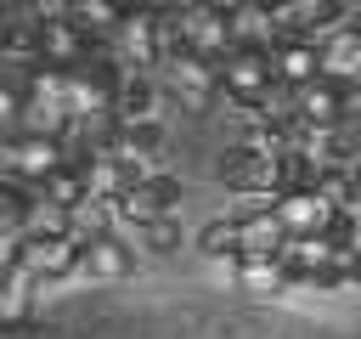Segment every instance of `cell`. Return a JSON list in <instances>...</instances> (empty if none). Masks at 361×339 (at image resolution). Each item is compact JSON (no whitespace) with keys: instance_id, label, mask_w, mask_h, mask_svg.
<instances>
[{"instance_id":"6da1fadb","label":"cell","mask_w":361,"mask_h":339,"mask_svg":"<svg viewBox=\"0 0 361 339\" xmlns=\"http://www.w3.org/2000/svg\"><path fill=\"white\" fill-rule=\"evenodd\" d=\"M169 34H175V51L203 56V62H220L231 51L226 45V6H214V0H192V6L169 11Z\"/></svg>"},{"instance_id":"7a4b0ae2","label":"cell","mask_w":361,"mask_h":339,"mask_svg":"<svg viewBox=\"0 0 361 339\" xmlns=\"http://www.w3.org/2000/svg\"><path fill=\"white\" fill-rule=\"evenodd\" d=\"M107 209H113V226H118V220H124V226H141V220L175 215V209H180V175H169V170H147V175L130 181Z\"/></svg>"},{"instance_id":"3957f363","label":"cell","mask_w":361,"mask_h":339,"mask_svg":"<svg viewBox=\"0 0 361 339\" xmlns=\"http://www.w3.org/2000/svg\"><path fill=\"white\" fill-rule=\"evenodd\" d=\"M6 260L23 266V271L45 288V282L79 271V237H73V232H62V237H23V232H11V254H6Z\"/></svg>"},{"instance_id":"277c9868","label":"cell","mask_w":361,"mask_h":339,"mask_svg":"<svg viewBox=\"0 0 361 339\" xmlns=\"http://www.w3.org/2000/svg\"><path fill=\"white\" fill-rule=\"evenodd\" d=\"M107 113L113 124H147V119H164V85L152 73H118L113 79V96H107Z\"/></svg>"},{"instance_id":"5b68a950","label":"cell","mask_w":361,"mask_h":339,"mask_svg":"<svg viewBox=\"0 0 361 339\" xmlns=\"http://www.w3.org/2000/svg\"><path fill=\"white\" fill-rule=\"evenodd\" d=\"M214 85H220V96H231L237 107H248V102L271 85L265 51H226V56L214 62Z\"/></svg>"},{"instance_id":"8992f818","label":"cell","mask_w":361,"mask_h":339,"mask_svg":"<svg viewBox=\"0 0 361 339\" xmlns=\"http://www.w3.org/2000/svg\"><path fill=\"white\" fill-rule=\"evenodd\" d=\"M355 73H361V34H355L350 23H338L333 34L316 40V79H327V85H355Z\"/></svg>"},{"instance_id":"52a82bcc","label":"cell","mask_w":361,"mask_h":339,"mask_svg":"<svg viewBox=\"0 0 361 339\" xmlns=\"http://www.w3.org/2000/svg\"><path fill=\"white\" fill-rule=\"evenodd\" d=\"M164 79H169V90H175L186 107H209V102L220 96V85H214V62L186 56V51H169V56H164Z\"/></svg>"},{"instance_id":"ba28073f","label":"cell","mask_w":361,"mask_h":339,"mask_svg":"<svg viewBox=\"0 0 361 339\" xmlns=\"http://www.w3.org/2000/svg\"><path fill=\"white\" fill-rule=\"evenodd\" d=\"M79 271L96 277V282H124V277L135 271V249H130L118 232L85 237V243H79Z\"/></svg>"},{"instance_id":"9c48e42d","label":"cell","mask_w":361,"mask_h":339,"mask_svg":"<svg viewBox=\"0 0 361 339\" xmlns=\"http://www.w3.org/2000/svg\"><path fill=\"white\" fill-rule=\"evenodd\" d=\"M56 164H68L62 158V141L56 136H11V181H23V186H39Z\"/></svg>"},{"instance_id":"30bf717a","label":"cell","mask_w":361,"mask_h":339,"mask_svg":"<svg viewBox=\"0 0 361 339\" xmlns=\"http://www.w3.org/2000/svg\"><path fill=\"white\" fill-rule=\"evenodd\" d=\"M85 51H90V40L68 17H39V51H34L39 68H79Z\"/></svg>"},{"instance_id":"8fae6325","label":"cell","mask_w":361,"mask_h":339,"mask_svg":"<svg viewBox=\"0 0 361 339\" xmlns=\"http://www.w3.org/2000/svg\"><path fill=\"white\" fill-rule=\"evenodd\" d=\"M265 203H271V215H276V226H282L288 237H310V232H322L327 215H333L316 192H271Z\"/></svg>"},{"instance_id":"7c38bea8","label":"cell","mask_w":361,"mask_h":339,"mask_svg":"<svg viewBox=\"0 0 361 339\" xmlns=\"http://www.w3.org/2000/svg\"><path fill=\"white\" fill-rule=\"evenodd\" d=\"M220 181L237 186V192H254V198H271L276 192V158H254L243 147H231L220 158Z\"/></svg>"},{"instance_id":"4fadbf2b","label":"cell","mask_w":361,"mask_h":339,"mask_svg":"<svg viewBox=\"0 0 361 339\" xmlns=\"http://www.w3.org/2000/svg\"><path fill=\"white\" fill-rule=\"evenodd\" d=\"M226 45L231 51H271V11L254 0L226 6Z\"/></svg>"},{"instance_id":"5bb4252c","label":"cell","mask_w":361,"mask_h":339,"mask_svg":"<svg viewBox=\"0 0 361 339\" xmlns=\"http://www.w3.org/2000/svg\"><path fill=\"white\" fill-rule=\"evenodd\" d=\"M265 62H271V79H276V85L299 90V85L316 79V40H276V45L265 51Z\"/></svg>"},{"instance_id":"9a60e30c","label":"cell","mask_w":361,"mask_h":339,"mask_svg":"<svg viewBox=\"0 0 361 339\" xmlns=\"http://www.w3.org/2000/svg\"><path fill=\"white\" fill-rule=\"evenodd\" d=\"M282 243H288V232L276 226L271 203L237 215V254H282Z\"/></svg>"},{"instance_id":"2e32d148","label":"cell","mask_w":361,"mask_h":339,"mask_svg":"<svg viewBox=\"0 0 361 339\" xmlns=\"http://www.w3.org/2000/svg\"><path fill=\"white\" fill-rule=\"evenodd\" d=\"M231 277H237V288H248V294H282V288H288V271H282L276 254H237V260H231Z\"/></svg>"},{"instance_id":"e0dca14e","label":"cell","mask_w":361,"mask_h":339,"mask_svg":"<svg viewBox=\"0 0 361 339\" xmlns=\"http://www.w3.org/2000/svg\"><path fill=\"white\" fill-rule=\"evenodd\" d=\"M34 294H39V282L23 271V266H0V316L6 322H17V316H28L34 311Z\"/></svg>"},{"instance_id":"ac0fdd59","label":"cell","mask_w":361,"mask_h":339,"mask_svg":"<svg viewBox=\"0 0 361 339\" xmlns=\"http://www.w3.org/2000/svg\"><path fill=\"white\" fill-rule=\"evenodd\" d=\"M180 243H186V237H180V215H158V220H141V226H135V243H130V249L164 260V254H175Z\"/></svg>"},{"instance_id":"d6986e66","label":"cell","mask_w":361,"mask_h":339,"mask_svg":"<svg viewBox=\"0 0 361 339\" xmlns=\"http://www.w3.org/2000/svg\"><path fill=\"white\" fill-rule=\"evenodd\" d=\"M192 249L209 254V260H237V215H214V220H203L197 237H192Z\"/></svg>"},{"instance_id":"ffe728a7","label":"cell","mask_w":361,"mask_h":339,"mask_svg":"<svg viewBox=\"0 0 361 339\" xmlns=\"http://www.w3.org/2000/svg\"><path fill=\"white\" fill-rule=\"evenodd\" d=\"M34 192H39L45 203H56V209H73V203L85 198V181H79V170H73V164H56Z\"/></svg>"},{"instance_id":"44dd1931","label":"cell","mask_w":361,"mask_h":339,"mask_svg":"<svg viewBox=\"0 0 361 339\" xmlns=\"http://www.w3.org/2000/svg\"><path fill=\"white\" fill-rule=\"evenodd\" d=\"M17 113H23V90H17V79H0V136L17 130Z\"/></svg>"},{"instance_id":"7402d4cb","label":"cell","mask_w":361,"mask_h":339,"mask_svg":"<svg viewBox=\"0 0 361 339\" xmlns=\"http://www.w3.org/2000/svg\"><path fill=\"white\" fill-rule=\"evenodd\" d=\"M254 6H282V0H254Z\"/></svg>"}]
</instances>
